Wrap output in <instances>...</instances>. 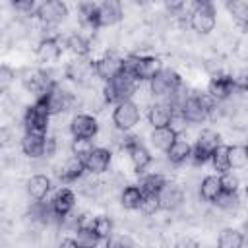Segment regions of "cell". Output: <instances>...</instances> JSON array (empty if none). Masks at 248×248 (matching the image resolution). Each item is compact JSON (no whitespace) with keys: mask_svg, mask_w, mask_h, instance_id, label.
Instances as JSON below:
<instances>
[{"mask_svg":"<svg viewBox=\"0 0 248 248\" xmlns=\"http://www.w3.org/2000/svg\"><path fill=\"white\" fill-rule=\"evenodd\" d=\"M136 91H138V79L134 78V74H130L126 70L120 76H116L114 79L105 81L103 97H105L107 105H118L122 101L132 99L136 95Z\"/></svg>","mask_w":248,"mask_h":248,"instance_id":"obj_1","label":"cell"},{"mask_svg":"<svg viewBox=\"0 0 248 248\" xmlns=\"http://www.w3.org/2000/svg\"><path fill=\"white\" fill-rule=\"evenodd\" d=\"M126 70L134 74L138 81H151L163 70V62L153 54H132L126 58Z\"/></svg>","mask_w":248,"mask_h":248,"instance_id":"obj_2","label":"cell"},{"mask_svg":"<svg viewBox=\"0 0 248 248\" xmlns=\"http://www.w3.org/2000/svg\"><path fill=\"white\" fill-rule=\"evenodd\" d=\"M221 143H223V141H221V134H219V132H215V130H211V128L202 130V132L198 134L196 143L192 145V157H190L192 163H194L196 167L205 165V163L211 159L213 151H215Z\"/></svg>","mask_w":248,"mask_h":248,"instance_id":"obj_3","label":"cell"},{"mask_svg":"<svg viewBox=\"0 0 248 248\" xmlns=\"http://www.w3.org/2000/svg\"><path fill=\"white\" fill-rule=\"evenodd\" d=\"M182 87V78L174 70H161L151 81H149V91L157 99H169Z\"/></svg>","mask_w":248,"mask_h":248,"instance_id":"obj_4","label":"cell"},{"mask_svg":"<svg viewBox=\"0 0 248 248\" xmlns=\"http://www.w3.org/2000/svg\"><path fill=\"white\" fill-rule=\"evenodd\" d=\"M35 101H41L48 108V112L54 116V114H62V112L70 110L74 107V103H76V97L68 89H64L62 85L54 83L43 97H39Z\"/></svg>","mask_w":248,"mask_h":248,"instance_id":"obj_5","label":"cell"},{"mask_svg":"<svg viewBox=\"0 0 248 248\" xmlns=\"http://www.w3.org/2000/svg\"><path fill=\"white\" fill-rule=\"evenodd\" d=\"M50 112L48 108L41 103L35 101L33 105H29L23 112V128L25 132H35V134H46L48 130V120H50Z\"/></svg>","mask_w":248,"mask_h":248,"instance_id":"obj_6","label":"cell"},{"mask_svg":"<svg viewBox=\"0 0 248 248\" xmlns=\"http://www.w3.org/2000/svg\"><path fill=\"white\" fill-rule=\"evenodd\" d=\"M21 83L23 87L35 95V99L43 97L56 81L50 78V74H46L45 70H39V68H27L21 72Z\"/></svg>","mask_w":248,"mask_h":248,"instance_id":"obj_7","label":"cell"},{"mask_svg":"<svg viewBox=\"0 0 248 248\" xmlns=\"http://www.w3.org/2000/svg\"><path fill=\"white\" fill-rule=\"evenodd\" d=\"M140 107L128 99V101H122L118 105H114V110H112V124L116 130L120 132H130L138 122H140Z\"/></svg>","mask_w":248,"mask_h":248,"instance_id":"obj_8","label":"cell"},{"mask_svg":"<svg viewBox=\"0 0 248 248\" xmlns=\"http://www.w3.org/2000/svg\"><path fill=\"white\" fill-rule=\"evenodd\" d=\"M35 16L45 25H58L68 17V6L64 0H43L37 6Z\"/></svg>","mask_w":248,"mask_h":248,"instance_id":"obj_9","label":"cell"},{"mask_svg":"<svg viewBox=\"0 0 248 248\" xmlns=\"http://www.w3.org/2000/svg\"><path fill=\"white\" fill-rule=\"evenodd\" d=\"M192 31H196L198 35H209L215 29L217 23V16H215V8L211 4H203V6H196L190 14L188 19Z\"/></svg>","mask_w":248,"mask_h":248,"instance_id":"obj_10","label":"cell"},{"mask_svg":"<svg viewBox=\"0 0 248 248\" xmlns=\"http://www.w3.org/2000/svg\"><path fill=\"white\" fill-rule=\"evenodd\" d=\"M66 78L72 79L78 85H89L91 78L95 74V62H91L87 56H76L68 66H66Z\"/></svg>","mask_w":248,"mask_h":248,"instance_id":"obj_11","label":"cell"},{"mask_svg":"<svg viewBox=\"0 0 248 248\" xmlns=\"http://www.w3.org/2000/svg\"><path fill=\"white\" fill-rule=\"evenodd\" d=\"M122 72H126V58H120L112 52H107V54H103L101 58L95 60V74L103 81L114 79Z\"/></svg>","mask_w":248,"mask_h":248,"instance_id":"obj_12","label":"cell"},{"mask_svg":"<svg viewBox=\"0 0 248 248\" xmlns=\"http://www.w3.org/2000/svg\"><path fill=\"white\" fill-rule=\"evenodd\" d=\"M207 93L217 101V103H225L229 101L234 93H236V85H234V78L223 72H217L211 76L209 83H207Z\"/></svg>","mask_w":248,"mask_h":248,"instance_id":"obj_13","label":"cell"},{"mask_svg":"<svg viewBox=\"0 0 248 248\" xmlns=\"http://www.w3.org/2000/svg\"><path fill=\"white\" fill-rule=\"evenodd\" d=\"M70 134L72 138H81V140H93L99 134V122L93 114L89 112H79L72 118L70 122Z\"/></svg>","mask_w":248,"mask_h":248,"instance_id":"obj_14","label":"cell"},{"mask_svg":"<svg viewBox=\"0 0 248 248\" xmlns=\"http://www.w3.org/2000/svg\"><path fill=\"white\" fill-rule=\"evenodd\" d=\"M159 202H161V209L163 211H176L184 205L186 202V194L184 188L176 182H167L163 186V190L159 192Z\"/></svg>","mask_w":248,"mask_h":248,"instance_id":"obj_15","label":"cell"},{"mask_svg":"<svg viewBox=\"0 0 248 248\" xmlns=\"http://www.w3.org/2000/svg\"><path fill=\"white\" fill-rule=\"evenodd\" d=\"M85 172H87V169H85V161H83V157L72 153V155L62 163V167L58 169L56 174H58L60 182H64V184H72V182L81 180Z\"/></svg>","mask_w":248,"mask_h":248,"instance_id":"obj_16","label":"cell"},{"mask_svg":"<svg viewBox=\"0 0 248 248\" xmlns=\"http://www.w3.org/2000/svg\"><path fill=\"white\" fill-rule=\"evenodd\" d=\"M83 161H85L87 172L99 176V174H103V172L108 170L110 161H112V153H110V149H107V147H93V149L83 157Z\"/></svg>","mask_w":248,"mask_h":248,"instance_id":"obj_17","label":"cell"},{"mask_svg":"<svg viewBox=\"0 0 248 248\" xmlns=\"http://www.w3.org/2000/svg\"><path fill=\"white\" fill-rule=\"evenodd\" d=\"M46 134H35V132H25L21 138V151L31 157V159H41L46 153Z\"/></svg>","mask_w":248,"mask_h":248,"instance_id":"obj_18","label":"cell"},{"mask_svg":"<svg viewBox=\"0 0 248 248\" xmlns=\"http://www.w3.org/2000/svg\"><path fill=\"white\" fill-rule=\"evenodd\" d=\"M122 17H124V10H122L120 0H103L99 4V25L101 27L116 25Z\"/></svg>","mask_w":248,"mask_h":248,"instance_id":"obj_19","label":"cell"},{"mask_svg":"<svg viewBox=\"0 0 248 248\" xmlns=\"http://www.w3.org/2000/svg\"><path fill=\"white\" fill-rule=\"evenodd\" d=\"M174 116V110L172 107L167 103V101H161V103H153L147 110V120L153 128H165V126H170V120Z\"/></svg>","mask_w":248,"mask_h":248,"instance_id":"obj_20","label":"cell"},{"mask_svg":"<svg viewBox=\"0 0 248 248\" xmlns=\"http://www.w3.org/2000/svg\"><path fill=\"white\" fill-rule=\"evenodd\" d=\"M62 54V43L58 37H43L37 45V58L41 62H54Z\"/></svg>","mask_w":248,"mask_h":248,"instance_id":"obj_21","label":"cell"},{"mask_svg":"<svg viewBox=\"0 0 248 248\" xmlns=\"http://www.w3.org/2000/svg\"><path fill=\"white\" fill-rule=\"evenodd\" d=\"M52 203V209L60 215V217H66L74 211V205H76V194L70 190V188H60L56 190V194L52 196L50 200Z\"/></svg>","mask_w":248,"mask_h":248,"instance_id":"obj_22","label":"cell"},{"mask_svg":"<svg viewBox=\"0 0 248 248\" xmlns=\"http://www.w3.org/2000/svg\"><path fill=\"white\" fill-rule=\"evenodd\" d=\"M167 153V159H169V163H172V165H182V163H186L190 157H192V145H190V141L186 140V138H176L174 140V143L165 151Z\"/></svg>","mask_w":248,"mask_h":248,"instance_id":"obj_23","label":"cell"},{"mask_svg":"<svg viewBox=\"0 0 248 248\" xmlns=\"http://www.w3.org/2000/svg\"><path fill=\"white\" fill-rule=\"evenodd\" d=\"M223 190V184H221V174H207L202 178L200 182V188H198V194L203 202H209L213 203L215 198L221 194Z\"/></svg>","mask_w":248,"mask_h":248,"instance_id":"obj_24","label":"cell"},{"mask_svg":"<svg viewBox=\"0 0 248 248\" xmlns=\"http://www.w3.org/2000/svg\"><path fill=\"white\" fill-rule=\"evenodd\" d=\"M50 178L46 174H33L27 184H25V190L29 194L31 200H45L50 192Z\"/></svg>","mask_w":248,"mask_h":248,"instance_id":"obj_25","label":"cell"},{"mask_svg":"<svg viewBox=\"0 0 248 248\" xmlns=\"http://www.w3.org/2000/svg\"><path fill=\"white\" fill-rule=\"evenodd\" d=\"M178 138V132L172 126H165V128H153L151 132V145L157 147L159 151H167L174 140Z\"/></svg>","mask_w":248,"mask_h":248,"instance_id":"obj_26","label":"cell"},{"mask_svg":"<svg viewBox=\"0 0 248 248\" xmlns=\"http://www.w3.org/2000/svg\"><path fill=\"white\" fill-rule=\"evenodd\" d=\"M143 200V190L140 188V184H128L122 188L120 192V205L124 209H140V203Z\"/></svg>","mask_w":248,"mask_h":248,"instance_id":"obj_27","label":"cell"},{"mask_svg":"<svg viewBox=\"0 0 248 248\" xmlns=\"http://www.w3.org/2000/svg\"><path fill=\"white\" fill-rule=\"evenodd\" d=\"M78 14H79V21L85 27H89V29H101V25H99V4L81 2L79 8H78Z\"/></svg>","mask_w":248,"mask_h":248,"instance_id":"obj_28","label":"cell"},{"mask_svg":"<svg viewBox=\"0 0 248 248\" xmlns=\"http://www.w3.org/2000/svg\"><path fill=\"white\" fill-rule=\"evenodd\" d=\"M167 182L169 180L163 172H147L140 178V188L143 190V194H159Z\"/></svg>","mask_w":248,"mask_h":248,"instance_id":"obj_29","label":"cell"},{"mask_svg":"<svg viewBox=\"0 0 248 248\" xmlns=\"http://www.w3.org/2000/svg\"><path fill=\"white\" fill-rule=\"evenodd\" d=\"M64 46H66L74 56H89V52H91V43H89L81 33H72L70 37H66Z\"/></svg>","mask_w":248,"mask_h":248,"instance_id":"obj_30","label":"cell"},{"mask_svg":"<svg viewBox=\"0 0 248 248\" xmlns=\"http://www.w3.org/2000/svg\"><path fill=\"white\" fill-rule=\"evenodd\" d=\"M246 242L244 234L238 231V229H232V227H227L219 232V238H217V244L221 248H240L242 244Z\"/></svg>","mask_w":248,"mask_h":248,"instance_id":"obj_31","label":"cell"},{"mask_svg":"<svg viewBox=\"0 0 248 248\" xmlns=\"http://www.w3.org/2000/svg\"><path fill=\"white\" fill-rule=\"evenodd\" d=\"M227 10L232 16V19L246 29L248 25V2L246 0H227Z\"/></svg>","mask_w":248,"mask_h":248,"instance_id":"obj_32","label":"cell"},{"mask_svg":"<svg viewBox=\"0 0 248 248\" xmlns=\"http://www.w3.org/2000/svg\"><path fill=\"white\" fill-rule=\"evenodd\" d=\"M91 229L93 232L99 236V240H108L112 234H114V223L110 217L107 215H99L91 221Z\"/></svg>","mask_w":248,"mask_h":248,"instance_id":"obj_33","label":"cell"},{"mask_svg":"<svg viewBox=\"0 0 248 248\" xmlns=\"http://www.w3.org/2000/svg\"><path fill=\"white\" fill-rule=\"evenodd\" d=\"M211 165H213V170H217L219 174H223V172H229L231 170V165H229V145H219L215 151H213V155H211Z\"/></svg>","mask_w":248,"mask_h":248,"instance_id":"obj_34","label":"cell"},{"mask_svg":"<svg viewBox=\"0 0 248 248\" xmlns=\"http://www.w3.org/2000/svg\"><path fill=\"white\" fill-rule=\"evenodd\" d=\"M95 176H97V174H91V178L81 180V186H79V192H81L85 198H89V200H97V198H101L103 192H105L103 182L97 180Z\"/></svg>","mask_w":248,"mask_h":248,"instance_id":"obj_35","label":"cell"},{"mask_svg":"<svg viewBox=\"0 0 248 248\" xmlns=\"http://www.w3.org/2000/svg\"><path fill=\"white\" fill-rule=\"evenodd\" d=\"M246 163H248L246 145H240V143L229 145V165H231V170L232 169H242V167H246Z\"/></svg>","mask_w":248,"mask_h":248,"instance_id":"obj_36","label":"cell"},{"mask_svg":"<svg viewBox=\"0 0 248 248\" xmlns=\"http://www.w3.org/2000/svg\"><path fill=\"white\" fill-rule=\"evenodd\" d=\"M213 203H215L219 209H223V211H234V209H238V205H240V198H238V192L221 190V194L215 198Z\"/></svg>","mask_w":248,"mask_h":248,"instance_id":"obj_37","label":"cell"},{"mask_svg":"<svg viewBox=\"0 0 248 248\" xmlns=\"http://www.w3.org/2000/svg\"><path fill=\"white\" fill-rule=\"evenodd\" d=\"M76 240H78V246H85V248H91L95 244H99V236L93 232L91 225H85V227H79L76 231Z\"/></svg>","mask_w":248,"mask_h":248,"instance_id":"obj_38","label":"cell"},{"mask_svg":"<svg viewBox=\"0 0 248 248\" xmlns=\"http://www.w3.org/2000/svg\"><path fill=\"white\" fill-rule=\"evenodd\" d=\"M140 211L143 215H155L157 211H161L159 194H143V200L140 203Z\"/></svg>","mask_w":248,"mask_h":248,"instance_id":"obj_39","label":"cell"},{"mask_svg":"<svg viewBox=\"0 0 248 248\" xmlns=\"http://www.w3.org/2000/svg\"><path fill=\"white\" fill-rule=\"evenodd\" d=\"M93 147H95V145H93L91 140L74 138V141H72V153H74V155H79V157H85Z\"/></svg>","mask_w":248,"mask_h":248,"instance_id":"obj_40","label":"cell"},{"mask_svg":"<svg viewBox=\"0 0 248 248\" xmlns=\"http://www.w3.org/2000/svg\"><path fill=\"white\" fill-rule=\"evenodd\" d=\"M14 79H16V72H14L10 66H6V64H4V66L0 68V89H2V91H6Z\"/></svg>","mask_w":248,"mask_h":248,"instance_id":"obj_41","label":"cell"},{"mask_svg":"<svg viewBox=\"0 0 248 248\" xmlns=\"http://www.w3.org/2000/svg\"><path fill=\"white\" fill-rule=\"evenodd\" d=\"M221 184H223V190H227V192H238V178L234 176V174H231V172H223L221 174Z\"/></svg>","mask_w":248,"mask_h":248,"instance_id":"obj_42","label":"cell"},{"mask_svg":"<svg viewBox=\"0 0 248 248\" xmlns=\"http://www.w3.org/2000/svg\"><path fill=\"white\" fill-rule=\"evenodd\" d=\"M12 8L16 12H21V14H29V12L37 10L35 8V0H12Z\"/></svg>","mask_w":248,"mask_h":248,"instance_id":"obj_43","label":"cell"},{"mask_svg":"<svg viewBox=\"0 0 248 248\" xmlns=\"http://www.w3.org/2000/svg\"><path fill=\"white\" fill-rule=\"evenodd\" d=\"M234 78V85H236V91H244L246 93V89H248V68H242L236 76H232Z\"/></svg>","mask_w":248,"mask_h":248,"instance_id":"obj_44","label":"cell"},{"mask_svg":"<svg viewBox=\"0 0 248 248\" xmlns=\"http://www.w3.org/2000/svg\"><path fill=\"white\" fill-rule=\"evenodd\" d=\"M163 4H165V8H167L170 14H176V12H180V10L184 8L186 0H163Z\"/></svg>","mask_w":248,"mask_h":248,"instance_id":"obj_45","label":"cell"},{"mask_svg":"<svg viewBox=\"0 0 248 248\" xmlns=\"http://www.w3.org/2000/svg\"><path fill=\"white\" fill-rule=\"evenodd\" d=\"M107 244L108 246H132L134 244V240L132 238H128V236H118V238H108L107 240Z\"/></svg>","mask_w":248,"mask_h":248,"instance_id":"obj_46","label":"cell"},{"mask_svg":"<svg viewBox=\"0 0 248 248\" xmlns=\"http://www.w3.org/2000/svg\"><path fill=\"white\" fill-rule=\"evenodd\" d=\"M54 153H56V140L48 138L46 140V153H45V157H52Z\"/></svg>","mask_w":248,"mask_h":248,"instance_id":"obj_47","label":"cell"},{"mask_svg":"<svg viewBox=\"0 0 248 248\" xmlns=\"http://www.w3.org/2000/svg\"><path fill=\"white\" fill-rule=\"evenodd\" d=\"M60 244H62V246H78V240H76V236H74V238H64Z\"/></svg>","mask_w":248,"mask_h":248,"instance_id":"obj_48","label":"cell"},{"mask_svg":"<svg viewBox=\"0 0 248 248\" xmlns=\"http://www.w3.org/2000/svg\"><path fill=\"white\" fill-rule=\"evenodd\" d=\"M196 6H203V4H211V0H194Z\"/></svg>","mask_w":248,"mask_h":248,"instance_id":"obj_49","label":"cell"},{"mask_svg":"<svg viewBox=\"0 0 248 248\" xmlns=\"http://www.w3.org/2000/svg\"><path fill=\"white\" fill-rule=\"evenodd\" d=\"M138 4H145V2H149V0H136Z\"/></svg>","mask_w":248,"mask_h":248,"instance_id":"obj_50","label":"cell"},{"mask_svg":"<svg viewBox=\"0 0 248 248\" xmlns=\"http://www.w3.org/2000/svg\"><path fill=\"white\" fill-rule=\"evenodd\" d=\"M244 192H246V198H248V182H246V186H244Z\"/></svg>","mask_w":248,"mask_h":248,"instance_id":"obj_51","label":"cell"},{"mask_svg":"<svg viewBox=\"0 0 248 248\" xmlns=\"http://www.w3.org/2000/svg\"><path fill=\"white\" fill-rule=\"evenodd\" d=\"M244 229H246V231H248V219H246V223H244Z\"/></svg>","mask_w":248,"mask_h":248,"instance_id":"obj_52","label":"cell"},{"mask_svg":"<svg viewBox=\"0 0 248 248\" xmlns=\"http://www.w3.org/2000/svg\"><path fill=\"white\" fill-rule=\"evenodd\" d=\"M246 151H248V141H246Z\"/></svg>","mask_w":248,"mask_h":248,"instance_id":"obj_53","label":"cell"},{"mask_svg":"<svg viewBox=\"0 0 248 248\" xmlns=\"http://www.w3.org/2000/svg\"><path fill=\"white\" fill-rule=\"evenodd\" d=\"M246 31H248V25H246Z\"/></svg>","mask_w":248,"mask_h":248,"instance_id":"obj_54","label":"cell"},{"mask_svg":"<svg viewBox=\"0 0 248 248\" xmlns=\"http://www.w3.org/2000/svg\"><path fill=\"white\" fill-rule=\"evenodd\" d=\"M246 93H248V89H246Z\"/></svg>","mask_w":248,"mask_h":248,"instance_id":"obj_55","label":"cell"}]
</instances>
